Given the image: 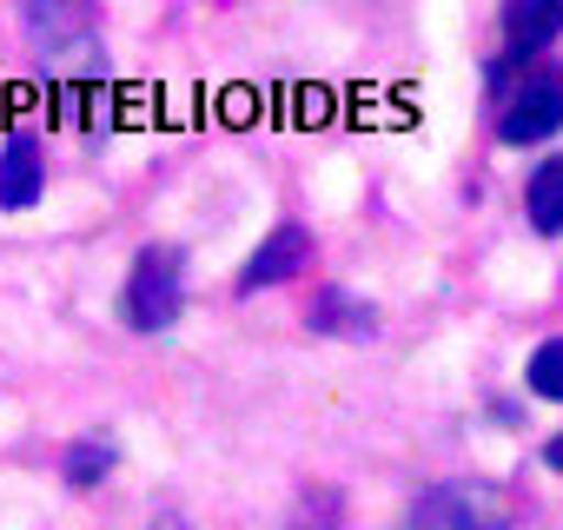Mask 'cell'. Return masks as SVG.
Wrapping results in <instances>:
<instances>
[{
  "instance_id": "obj_1",
  "label": "cell",
  "mask_w": 563,
  "mask_h": 530,
  "mask_svg": "<svg viewBox=\"0 0 563 530\" xmlns=\"http://www.w3.org/2000/svg\"><path fill=\"white\" fill-rule=\"evenodd\" d=\"M21 27L41 60L93 67L100 47V0H21Z\"/></svg>"
},
{
  "instance_id": "obj_2",
  "label": "cell",
  "mask_w": 563,
  "mask_h": 530,
  "mask_svg": "<svg viewBox=\"0 0 563 530\" xmlns=\"http://www.w3.org/2000/svg\"><path fill=\"white\" fill-rule=\"evenodd\" d=\"M179 306H186V273H179V252L146 245V252L133 258L126 292H120V319H126L133 332H166V325L179 319Z\"/></svg>"
},
{
  "instance_id": "obj_3",
  "label": "cell",
  "mask_w": 563,
  "mask_h": 530,
  "mask_svg": "<svg viewBox=\"0 0 563 530\" xmlns=\"http://www.w3.org/2000/svg\"><path fill=\"white\" fill-rule=\"evenodd\" d=\"M556 126H563V80H556V74H530V80L510 93L504 120H497L504 146H537V140H550Z\"/></svg>"
},
{
  "instance_id": "obj_4",
  "label": "cell",
  "mask_w": 563,
  "mask_h": 530,
  "mask_svg": "<svg viewBox=\"0 0 563 530\" xmlns=\"http://www.w3.org/2000/svg\"><path fill=\"white\" fill-rule=\"evenodd\" d=\"M504 523V497L484 484H444L411 510V530H497Z\"/></svg>"
},
{
  "instance_id": "obj_5",
  "label": "cell",
  "mask_w": 563,
  "mask_h": 530,
  "mask_svg": "<svg viewBox=\"0 0 563 530\" xmlns=\"http://www.w3.org/2000/svg\"><path fill=\"white\" fill-rule=\"evenodd\" d=\"M299 265H312V232L306 225H278L252 258H245V273H239V292H258V286H286Z\"/></svg>"
},
{
  "instance_id": "obj_6",
  "label": "cell",
  "mask_w": 563,
  "mask_h": 530,
  "mask_svg": "<svg viewBox=\"0 0 563 530\" xmlns=\"http://www.w3.org/2000/svg\"><path fill=\"white\" fill-rule=\"evenodd\" d=\"M41 186H47V159H41V146L27 133H14L8 146H0V206L27 212L41 199Z\"/></svg>"
},
{
  "instance_id": "obj_7",
  "label": "cell",
  "mask_w": 563,
  "mask_h": 530,
  "mask_svg": "<svg viewBox=\"0 0 563 530\" xmlns=\"http://www.w3.org/2000/svg\"><path fill=\"white\" fill-rule=\"evenodd\" d=\"M563 34V0H504V41L517 54H537Z\"/></svg>"
},
{
  "instance_id": "obj_8",
  "label": "cell",
  "mask_w": 563,
  "mask_h": 530,
  "mask_svg": "<svg viewBox=\"0 0 563 530\" xmlns=\"http://www.w3.org/2000/svg\"><path fill=\"white\" fill-rule=\"evenodd\" d=\"M306 325H312V332L372 339V332H378V312H372L365 299H352V292H319V299H312V312H306Z\"/></svg>"
},
{
  "instance_id": "obj_9",
  "label": "cell",
  "mask_w": 563,
  "mask_h": 530,
  "mask_svg": "<svg viewBox=\"0 0 563 530\" xmlns=\"http://www.w3.org/2000/svg\"><path fill=\"white\" fill-rule=\"evenodd\" d=\"M530 225L537 232H563V159H543L537 173H530Z\"/></svg>"
},
{
  "instance_id": "obj_10",
  "label": "cell",
  "mask_w": 563,
  "mask_h": 530,
  "mask_svg": "<svg viewBox=\"0 0 563 530\" xmlns=\"http://www.w3.org/2000/svg\"><path fill=\"white\" fill-rule=\"evenodd\" d=\"M523 378H530V391H537V398H556V405H563V339L537 345V352H530V372H523Z\"/></svg>"
},
{
  "instance_id": "obj_11",
  "label": "cell",
  "mask_w": 563,
  "mask_h": 530,
  "mask_svg": "<svg viewBox=\"0 0 563 530\" xmlns=\"http://www.w3.org/2000/svg\"><path fill=\"white\" fill-rule=\"evenodd\" d=\"M107 471H113V451H107V444H93V438H87V444H74V451H67V477H74V484H100Z\"/></svg>"
},
{
  "instance_id": "obj_12",
  "label": "cell",
  "mask_w": 563,
  "mask_h": 530,
  "mask_svg": "<svg viewBox=\"0 0 563 530\" xmlns=\"http://www.w3.org/2000/svg\"><path fill=\"white\" fill-rule=\"evenodd\" d=\"M543 457H550V471H563V431H556V438L543 444Z\"/></svg>"
},
{
  "instance_id": "obj_13",
  "label": "cell",
  "mask_w": 563,
  "mask_h": 530,
  "mask_svg": "<svg viewBox=\"0 0 563 530\" xmlns=\"http://www.w3.org/2000/svg\"><path fill=\"white\" fill-rule=\"evenodd\" d=\"M153 530H186V523H179L173 510H159V517H153Z\"/></svg>"
}]
</instances>
